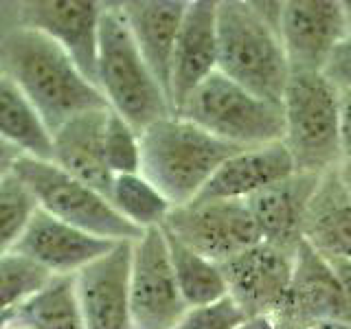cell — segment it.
<instances>
[{
	"label": "cell",
	"instance_id": "34",
	"mask_svg": "<svg viewBox=\"0 0 351 329\" xmlns=\"http://www.w3.org/2000/svg\"><path fill=\"white\" fill-rule=\"evenodd\" d=\"M336 171H338L340 182H343V186H345V191H347L349 197H351V156H345L343 160H340V164L336 167Z\"/></svg>",
	"mask_w": 351,
	"mask_h": 329
},
{
	"label": "cell",
	"instance_id": "37",
	"mask_svg": "<svg viewBox=\"0 0 351 329\" xmlns=\"http://www.w3.org/2000/svg\"><path fill=\"white\" fill-rule=\"evenodd\" d=\"M11 318H14V312H0V329H7L11 325Z\"/></svg>",
	"mask_w": 351,
	"mask_h": 329
},
{
	"label": "cell",
	"instance_id": "31",
	"mask_svg": "<svg viewBox=\"0 0 351 329\" xmlns=\"http://www.w3.org/2000/svg\"><path fill=\"white\" fill-rule=\"evenodd\" d=\"M340 141L343 158L351 156V90H340Z\"/></svg>",
	"mask_w": 351,
	"mask_h": 329
},
{
	"label": "cell",
	"instance_id": "4",
	"mask_svg": "<svg viewBox=\"0 0 351 329\" xmlns=\"http://www.w3.org/2000/svg\"><path fill=\"white\" fill-rule=\"evenodd\" d=\"M97 88L108 108L143 132L154 121L173 114L167 95L136 49L119 5H104L99 22Z\"/></svg>",
	"mask_w": 351,
	"mask_h": 329
},
{
	"label": "cell",
	"instance_id": "12",
	"mask_svg": "<svg viewBox=\"0 0 351 329\" xmlns=\"http://www.w3.org/2000/svg\"><path fill=\"white\" fill-rule=\"evenodd\" d=\"M101 11L104 5L95 0H31L20 5V25L58 44L86 80L97 86Z\"/></svg>",
	"mask_w": 351,
	"mask_h": 329
},
{
	"label": "cell",
	"instance_id": "38",
	"mask_svg": "<svg viewBox=\"0 0 351 329\" xmlns=\"http://www.w3.org/2000/svg\"><path fill=\"white\" fill-rule=\"evenodd\" d=\"M343 7H345L347 25H349V33H351V0H343Z\"/></svg>",
	"mask_w": 351,
	"mask_h": 329
},
{
	"label": "cell",
	"instance_id": "8",
	"mask_svg": "<svg viewBox=\"0 0 351 329\" xmlns=\"http://www.w3.org/2000/svg\"><path fill=\"white\" fill-rule=\"evenodd\" d=\"M160 228L215 263L261 241L250 208L241 200H193L173 206Z\"/></svg>",
	"mask_w": 351,
	"mask_h": 329
},
{
	"label": "cell",
	"instance_id": "7",
	"mask_svg": "<svg viewBox=\"0 0 351 329\" xmlns=\"http://www.w3.org/2000/svg\"><path fill=\"white\" fill-rule=\"evenodd\" d=\"M14 173L27 184L38 208L75 228L110 241H136L143 230L121 217L110 200L60 169L53 160L33 156L18 158Z\"/></svg>",
	"mask_w": 351,
	"mask_h": 329
},
{
	"label": "cell",
	"instance_id": "26",
	"mask_svg": "<svg viewBox=\"0 0 351 329\" xmlns=\"http://www.w3.org/2000/svg\"><path fill=\"white\" fill-rule=\"evenodd\" d=\"M51 277L53 274L18 252L0 255V312L18 310L22 303L40 292Z\"/></svg>",
	"mask_w": 351,
	"mask_h": 329
},
{
	"label": "cell",
	"instance_id": "2",
	"mask_svg": "<svg viewBox=\"0 0 351 329\" xmlns=\"http://www.w3.org/2000/svg\"><path fill=\"white\" fill-rule=\"evenodd\" d=\"M235 147L178 114L162 117L141 132V173L173 206L193 202Z\"/></svg>",
	"mask_w": 351,
	"mask_h": 329
},
{
	"label": "cell",
	"instance_id": "23",
	"mask_svg": "<svg viewBox=\"0 0 351 329\" xmlns=\"http://www.w3.org/2000/svg\"><path fill=\"white\" fill-rule=\"evenodd\" d=\"M162 233L165 239H167L173 277L186 307L206 305L228 294L219 263L202 257L200 252L191 250L189 246H184L180 239L169 235L165 228Z\"/></svg>",
	"mask_w": 351,
	"mask_h": 329
},
{
	"label": "cell",
	"instance_id": "21",
	"mask_svg": "<svg viewBox=\"0 0 351 329\" xmlns=\"http://www.w3.org/2000/svg\"><path fill=\"white\" fill-rule=\"evenodd\" d=\"M303 241L325 259H351V197L336 169L318 180L305 215Z\"/></svg>",
	"mask_w": 351,
	"mask_h": 329
},
{
	"label": "cell",
	"instance_id": "25",
	"mask_svg": "<svg viewBox=\"0 0 351 329\" xmlns=\"http://www.w3.org/2000/svg\"><path fill=\"white\" fill-rule=\"evenodd\" d=\"M114 211L138 230L160 228L173 204L143 173L114 175L108 195Z\"/></svg>",
	"mask_w": 351,
	"mask_h": 329
},
{
	"label": "cell",
	"instance_id": "19",
	"mask_svg": "<svg viewBox=\"0 0 351 329\" xmlns=\"http://www.w3.org/2000/svg\"><path fill=\"white\" fill-rule=\"evenodd\" d=\"M296 171V164L281 141L244 147L226 158L204 184L195 200H241L277 184Z\"/></svg>",
	"mask_w": 351,
	"mask_h": 329
},
{
	"label": "cell",
	"instance_id": "36",
	"mask_svg": "<svg viewBox=\"0 0 351 329\" xmlns=\"http://www.w3.org/2000/svg\"><path fill=\"white\" fill-rule=\"evenodd\" d=\"M303 329H351V323H340V321H323V323H312V325H305Z\"/></svg>",
	"mask_w": 351,
	"mask_h": 329
},
{
	"label": "cell",
	"instance_id": "5",
	"mask_svg": "<svg viewBox=\"0 0 351 329\" xmlns=\"http://www.w3.org/2000/svg\"><path fill=\"white\" fill-rule=\"evenodd\" d=\"M283 145L296 171L325 173L343 160L340 90L325 73L290 71L283 99Z\"/></svg>",
	"mask_w": 351,
	"mask_h": 329
},
{
	"label": "cell",
	"instance_id": "15",
	"mask_svg": "<svg viewBox=\"0 0 351 329\" xmlns=\"http://www.w3.org/2000/svg\"><path fill=\"white\" fill-rule=\"evenodd\" d=\"M270 318H283L296 325H312L323 321L351 323V307L329 261L301 241L294 255V272L288 301Z\"/></svg>",
	"mask_w": 351,
	"mask_h": 329
},
{
	"label": "cell",
	"instance_id": "22",
	"mask_svg": "<svg viewBox=\"0 0 351 329\" xmlns=\"http://www.w3.org/2000/svg\"><path fill=\"white\" fill-rule=\"evenodd\" d=\"M0 141L40 160L53 158V138L47 125L22 95L16 82L0 75Z\"/></svg>",
	"mask_w": 351,
	"mask_h": 329
},
{
	"label": "cell",
	"instance_id": "33",
	"mask_svg": "<svg viewBox=\"0 0 351 329\" xmlns=\"http://www.w3.org/2000/svg\"><path fill=\"white\" fill-rule=\"evenodd\" d=\"M20 156H22L20 149H16L14 145H9L5 141H0V180L7 178V175L14 171Z\"/></svg>",
	"mask_w": 351,
	"mask_h": 329
},
{
	"label": "cell",
	"instance_id": "39",
	"mask_svg": "<svg viewBox=\"0 0 351 329\" xmlns=\"http://www.w3.org/2000/svg\"><path fill=\"white\" fill-rule=\"evenodd\" d=\"M7 329H29V327H22V325H18V323H14V321H11V325H9Z\"/></svg>",
	"mask_w": 351,
	"mask_h": 329
},
{
	"label": "cell",
	"instance_id": "24",
	"mask_svg": "<svg viewBox=\"0 0 351 329\" xmlns=\"http://www.w3.org/2000/svg\"><path fill=\"white\" fill-rule=\"evenodd\" d=\"M11 321L29 329H84L73 277H51L40 292L14 310Z\"/></svg>",
	"mask_w": 351,
	"mask_h": 329
},
{
	"label": "cell",
	"instance_id": "13",
	"mask_svg": "<svg viewBox=\"0 0 351 329\" xmlns=\"http://www.w3.org/2000/svg\"><path fill=\"white\" fill-rule=\"evenodd\" d=\"M132 241H117L104 257L73 274L84 329H134L130 307Z\"/></svg>",
	"mask_w": 351,
	"mask_h": 329
},
{
	"label": "cell",
	"instance_id": "6",
	"mask_svg": "<svg viewBox=\"0 0 351 329\" xmlns=\"http://www.w3.org/2000/svg\"><path fill=\"white\" fill-rule=\"evenodd\" d=\"M176 114L235 147L283 141L281 106L248 93L222 73L197 86Z\"/></svg>",
	"mask_w": 351,
	"mask_h": 329
},
{
	"label": "cell",
	"instance_id": "18",
	"mask_svg": "<svg viewBox=\"0 0 351 329\" xmlns=\"http://www.w3.org/2000/svg\"><path fill=\"white\" fill-rule=\"evenodd\" d=\"M119 7L136 49L171 103V64L186 0H130Z\"/></svg>",
	"mask_w": 351,
	"mask_h": 329
},
{
	"label": "cell",
	"instance_id": "10",
	"mask_svg": "<svg viewBox=\"0 0 351 329\" xmlns=\"http://www.w3.org/2000/svg\"><path fill=\"white\" fill-rule=\"evenodd\" d=\"M296 252L259 244L219 263L228 296L248 318L274 316L288 301Z\"/></svg>",
	"mask_w": 351,
	"mask_h": 329
},
{
	"label": "cell",
	"instance_id": "3",
	"mask_svg": "<svg viewBox=\"0 0 351 329\" xmlns=\"http://www.w3.org/2000/svg\"><path fill=\"white\" fill-rule=\"evenodd\" d=\"M217 73L281 106L290 62L281 36L259 18L250 0H217Z\"/></svg>",
	"mask_w": 351,
	"mask_h": 329
},
{
	"label": "cell",
	"instance_id": "29",
	"mask_svg": "<svg viewBox=\"0 0 351 329\" xmlns=\"http://www.w3.org/2000/svg\"><path fill=\"white\" fill-rule=\"evenodd\" d=\"M246 321L244 310L226 294L206 305L186 307L176 329H239Z\"/></svg>",
	"mask_w": 351,
	"mask_h": 329
},
{
	"label": "cell",
	"instance_id": "14",
	"mask_svg": "<svg viewBox=\"0 0 351 329\" xmlns=\"http://www.w3.org/2000/svg\"><path fill=\"white\" fill-rule=\"evenodd\" d=\"M117 241L95 237L38 208L11 252L31 259L53 277H73L104 257Z\"/></svg>",
	"mask_w": 351,
	"mask_h": 329
},
{
	"label": "cell",
	"instance_id": "35",
	"mask_svg": "<svg viewBox=\"0 0 351 329\" xmlns=\"http://www.w3.org/2000/svg\"><path fill=\"white\" fill-rule=\"evenodd\" d=\"M239 329H274V323L268 316H259V318H248Z\"/></svg>",
	"mask_w": 351,
	"mask_h": 329
},
{
	"label": "cell",
	"instance_id": "17",
	"mask_svg": "<svg viewBox=\"0 0 351 329\" xmlns=\"http://www.w3.org/2000/svg\"><path fill=\"white\" fill-rule=\"evenodd\" d=\"M321 175L294 171L290 178L272 184L246 200L261 241L296 252L303 241L305 215Z\"/></svg>",
	"mask_w": 351,
	"mask_h": 329
},
{
	"label": "cell",
	"instance_id": "20",
	"mask_svg": "<svg viewBox=\"0 0 351 329\" xmlns=\"http://www.w3.org/2000/svg\"><path fill=\"white\" fill-rule=\"evenodd\" d=\"M108 110H90L77 114L53 132V162L80 182L93 186L95 191L110 195L114 175L106 164L104 132Z\"/></svg>",
	"mask_w": 351,
	"mask_h": 329
},
{
	"label": "cell",
	"instance_id": "32",
	"mask_svg": "<svg viewBox=\"0 0 351 329\" xmlns=\"http://www.w3.org/2000/svg\"><path fill=\"white\" fill-rule=\"evenodd\" d=\"M327 261H329V266H332L340 288H343L345 299L351 307V259H327Z\"/></svg>",
	"mask_w": 351,
	"mask_h": 329
},
{
	"label": "cell",
	"instance_id": "11",
	"mask_svg": "<svg viewBox=\"0 0 351 329\" xmlns=\"http://www.w3.org/2000/svg\"><path fill=\"white\" fill-rule=\"evenodd\" d=\"M279 36L290 71L323 73L349 36L343 0H283Z\"/></svg>",
	"mask_w": 351,
	"mask_h": 329
},
{
	"label": "cell",
	"instance_id": "9",
	"mask_svg": "<svg viewBox=\"0 0 351 329\" xmlns=\"http://www.w3.org/2000/svg\"><path fill=\"white\" fill-rule=\"evenodd\" d=\"M130 307L134 329H176L186 312L162 228L132 241Z\"/></svg>",
	"mask_w": 351,
	"mask_h": 329
},
{
	"label": "cell",
	"instance_id": "27",
	"mask_svg": "<svg viewBox=\"0 0 351 329\" xmlns=\"http://www.w3.org/2000/svg\"><path fill=\"white\" fill-rule=\"evenodd\" d=\"M36 211V197L14 171L0 180V255L14 250Z\"/></svg>",
	"mask_w": 351,
	"mask_h": 329
},
{
	"label": "cell",
	"instance_id": "28",
	"mask_svg": "<svg viewBox=\"0 0 351 329\" xmlns=\"http://www.w3.org/2000/svg\"><path fill=\"white\" fill-rule=\"evenodd\" d=\"M104 154L112 175L141 173V132L112 110L106 117Z\"/></svg>",
	"mask_w": 351,
	"mask_h": 329
},
{
	"label": "cell",
	"instance_id": "16",
	"mask_svg": "<svg viewBox=\"0 0 351 329\" xmlns=\"http://www.w3.org/2000/svg\"><path fill=\"white\" fill-rule=\"evenodd\" d=\"M217 73V0H189L171 64L173 114L197 86Z\"/></svg>",
	"mask_w": 351,
	"mask_h": 329
},
{
	"label": "cell",
	"instance_id": "1",
	"mask_svg": "<svg viewBox=\"0 0 351 329\" xmlns=\"http://www.w3.org/2000/svg\"><path fill=\"white\" fill-rule=\"evenodd\" d=\"M0 62L51 134L77 114L108 108L101 90L58 44L38 31L25 27L11 31L0 44Z\"/></svg>",
	"mask_w": 351,
	"mask_h": 329
},
{
	"label": "cell",
	"instance_id": "30",
	"mask_svg": "<svg viewBox=\"0 0 351 329\" xmlns=\"http://www.w3.org/2000/svg\"><path fill=\"white\" fill-rule=\"evenodd\" d=\"M323 73L338 90H351V33L336 47Z\"/></svg>",
	"mask_w": 351,
	"mask_h": 329
}]
</instances>
